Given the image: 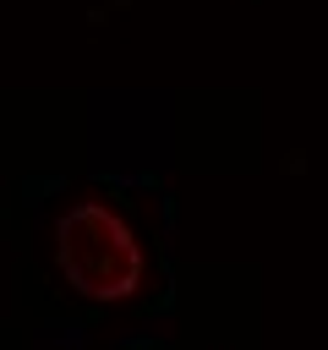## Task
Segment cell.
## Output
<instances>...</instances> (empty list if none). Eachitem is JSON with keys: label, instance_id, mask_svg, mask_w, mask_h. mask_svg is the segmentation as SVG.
Segmentation results:
<instances>
[{"label": "cell", "instance_id": "cell-1", "mask_svg": "<svg viewBox=\"0 0 328 350\" xmlns=\"http://www.w3.org/2000/svg\"><path fill=\"white\" fill-rule=\"evenodd\" d=\"M55 257H60L66 284L82 301H98V306L126 301L142 284V246H137L131 224L115 208H104V202H77L60 219Z\"/></svg>", "mask_w": 328, "mask_h": 350}]
</instances>
